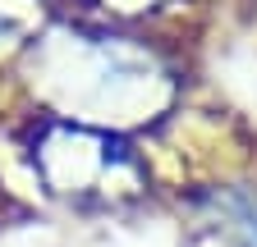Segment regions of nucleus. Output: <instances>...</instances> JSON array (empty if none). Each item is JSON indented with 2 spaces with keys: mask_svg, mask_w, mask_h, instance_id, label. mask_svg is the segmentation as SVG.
Here are the masks:
<instances>
[{
  "mask_svg": "<svg viewBox=\"0 0 257 247\" xmlns=\"http://www.w3.org/2000/svg\"><path fill=\"white\" fill-rule=\"evenodd\" d=\"M230 215H234V229L248 238V247H257V202L239 197V202H230Z\"/></svg>",
  "mask_w": 257,
  "mask_h": 247,
  "instance_id": "f257e3e1",
  "label": "nucleus"
}]
</instances>
